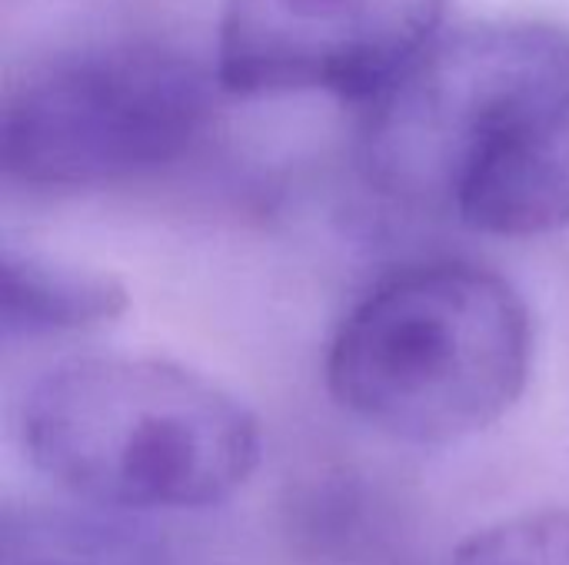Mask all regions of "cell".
Masks as SVG:
<instances>
[{"mask_svg": "<svg viewBox=\"0 0 569 565\" xmlns=\"http://www.w3.org/2000/svg\"><path fill=\"white\" fill-rule=\"evenodd\" d=\"M377 193L490 236L569 226V27L483 20L440 33L367 100Z\"/></svg>", "mask_w": 569, "mask_h": 565, "instance_id": "1", "label": "cell"}, {"mask_svg": "<svg viewBox=\"0 0 569 565\" xmlns=\"http://www.w3.org/2000/svg\"><path fill=\"white\" fill-rule=\"evenodd\" d=\"M27 463L97 513H193L260 466L257 416L220 383L157 356H77L37 376L17 413Z\"/></svg>", "mask_w": 569, "mask_h": 565, "instance_id": "2", "label": "cell"}, {"mask_svg": "<svg viewBox=\"0 0 569 565\" xmlns=\"http://www.w3.org/2000/svg\"><path fill=\"white\" fill-rule=\"evenodd\" d=\"M533 320L493 270L413 263L380 280L327 350L333 403L367 430L413 446H450L497 426L523 396Z\"/></svg>", "mask_w": 569, "mask_h": 565, "instance_id": "3", "label": "cell"}, {"mask_svg": "<svg viewBox=\"0 0 569 565\" xmlns=\"http://www.w3.org/2000/svg\"><path fill=\"white\" fill-rule=\"evenodd\" d=\"M213 77L167 43H100L33 67L3 97L0 167L33 190H97L180 160Z\"/></svg>", "mask_w": 569, "mask_h": 565, "instance_id": "4", "label": "cell"}, {"mask_svg": "<svg viewBox=\"0 0 569 565\" xmlns=\"http://www.w3.org/2000/svg\"><path fill=\"white\" fill-rule=\"evenodd\" d=\"M447 0H223L217 83L233 97L373 100L437 37Z\"/></svg>", "mask_w": 569, "mask_h": 565, "instance_id": "5", "label": "cell"}, {"mask_svg": "<svg viewBox=\"0 0 569 565\" xmlns=\"http://www.w3.org/2000/svg\"><path fill=\"white\" fill-rule=\"evenodd\" d=\"M123 310L127 286L110 273L10 250L0 260V323L7 336H77L113 323Z\"/></svg>", "mask_w": 569, "mask_h": 565, "instance_id": "6", "label": "cell"}, {"mask_svg": "<svg viewBox=\"0 0 569 565\" xmlns=\"http://www.w3.org/2000/svg\"><path fill=\"white\" fill-rule=\"evenodd\" d=\"M3 565H160V559L120 526L77 516H30L23 526L7 523Z\"/></svg>", "mask_w": 569, "mask_h": 565, "instance_id": "7", "label": "cell"}, {"mask_svg": "<svg viewBox=\"0 0 569 565\" xmlns=\"http://www.w3.org/2000/svg\"><path fill=\"white\" fill-rule=\"evenodd\" d=\"M450 565H569V509H530L470 533Z\"/></svg>", "mask_w": 569, "mask_h": 565, "instance_id": "8", "label": "cell"}]
</instances>
